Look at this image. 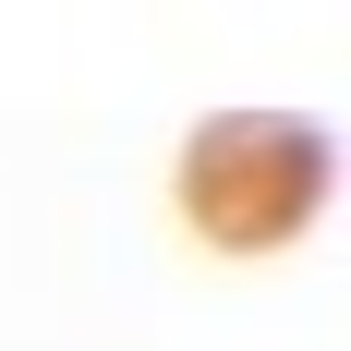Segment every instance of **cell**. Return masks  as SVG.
Segmentation results:
<instances>
[{"instance_id": "obj_1", "label": "cell", "mask_w": 351, "mask_h": 351, "mask_svg": "<svg viewBox=\"0 0 351 351\" xmlns=\"http://www.w3.org/2000/svg\"><path fill=\"white\" fill-rule=\"evenodd\" d=\"M327 182H339V145H327V121H303V109H206L194 134H182V218L206 230L218 254H279L303 218L327 206Z\"/></svg>"}]
</instances>
